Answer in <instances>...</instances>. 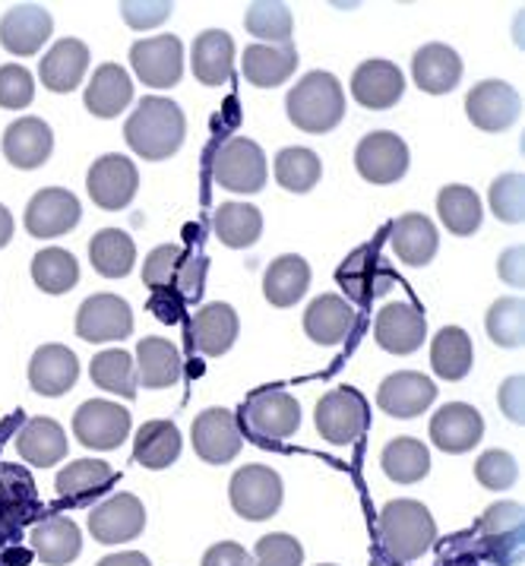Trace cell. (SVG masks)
I'll use <instances>...</instances> for the list:
<instances>
[{
  "instance_id": "9",
  "label": "cell",
  "mask_w": 525,
  "mask_h": 566,
  "mask_svg": "<svg viewBox=\"0 0 525 566\" xmlns=\"http://www.w3.org/2000/svg\"><path fill=\"white\" fill-rule=\"evenodd\" d=\"M73 433L86 450H117L130 433V411L112 399H90L73 415Z\"/></svg>"
},
{
  "instance_id": "17",
  "label": "cell",
  "mask_w": 525,
  "mask_h": 566,
  "mask_svg": "<svg viewBox=\"0 0 525 566\" xmlns=\"http://www.w3.org/2000/svg\"><path fill=\"white\" fill-rule=\"evenodd\" d=\"M54 32V20L42 3H13L0 17V45L17 57H32Z\"/></svg>"
},
{
  "instance_id": "4",
  "label": "cell",
  "mask_w": 525,
  "mask_h": 566,
  "mask_svg": "<svg viewBox=\"0 0 525 566\" xmlns=\"http://www.w3.org/2000/svg\"><path fill=\"white\" fill-rule=\"evenodd\" d=\"M234 418H238V428L248 433L253 443L270 447L279 440H288L301 428V406L285 389H253Z\"/></svg>"
},
{
  "instance_id": "45",
  "label": "cell",
  "mask_w": 525,
  "mask_h": 566,
  "mask_svg": "<svg viewBox=\"0 0 525 566\" xmlns=\"http://www.w3.org/2000/svg\"><path fill=\"white\" fill-rule=\"evenodd\" d=\"M216 238L231 250L253 248L263 234V216L251 203H222L216 209Z\"/></svg>"
},
{
  "instance_id": "51",
  "label": "cell",
  "mask_w": 525,
  "mask_h": 566,
  "mask_svg": "<svg viewBox=\"0 0 525 566\" xmlns=\"http://www.w3.org/2000/svg\"><path fill=\"white\" fill-rule=\"evenodd\" d=\"M491 212L506 222V226H519L525 219V181L523 175H501L491 184Z\"/></svg>"
},
{
  "instance_id": "31",
  "label": "cell",
  "mask_w": 525,
  "mask_h": 566,
  "mask_svg": "<svg viewBox=\"0 0 525 566\" xmlns=\"http://www.w3.org/2000/svg\"><path fill=\"white\" fill-rule=\"evenodd\" d=\"M244 80L256 90H275L282 86L297 70V48L295 45H251L244 48Z\"/></svg>"
},
{
  "instance_id": "48",
  "label": "cell",
  "mask_w": 525,
  "mask_h": 566,
  "mask_svg": "<svg viewBox=\"0 0 525 566\" xmlns=\"http://www.w3.org/2000/svg\"><path fill=\"white\" fill-rule=\"evenodd\" d=\"M244 29L256 39V45H292L295 20L288 3H251L244 13Z\"/></svg>"
},
{
  "instance_id": "34",
  "label": "cell",
  "mask_w": 525,
  "mask_h": 566,
  "mask_svg": "<svg viewBox=\"0 0 525 566\" xmlns=\"http://www.w3.org/2000/svg\"><path fill=\"white\" fill-rule=\"evenodd\" d=\"M17 453L39 469L57 465L61 459H67V433L54 418H32L17 433Z\"/></svg>"
},
{
  "instance_id": "47",
  "label": "cell",
  "mask_w": 525,
  "mask_h": 566,
  "mask_svg": "<svg viewBox=\"0 0 525 566\" xmlns=\"http://www.w3.org/2000/svg\"><path fill=\"white\" fill-rule=\"evenodd\" d=\"M323 178V161L304 146H288L275 156V181L288 193H307Z\"/></svg>"
},
{
  "instance_id": "14",
  "label": "cell",
  "mask_w": 525,
  "mask_h": 566,
  "mask_svg": "<svg viewBox=\"0 0 525 566\" xmlns=\"http://www.w3.org/2000/svg\"><path fill=\"white\" fill-rule=\"evenodd\" d=\"M130 67L143 80V86L168 90L178 86L183 73V45L178 35H153L139 39L130 48Z\"/></svg>"
},
{
  "instance_id": "2",
  "label": "cell",
  "mask_w": 525,
  "mask_h": 566,
  "mask_svg": "<svg viewBox=\"0 0 525 566\" xmlns=\"http://www.w3.org/2000/svg\"><path fill=\"white\" fill-rule=\"evenodd\" d=\"M437 522L418 500H389L377 516V542L392 564H411L431 551Z\"/></svg>"
},
{
  "instance_id": "1",
  "label": "cell",
  "mask_w": 525,
  "mask_h": 566,
  "mask_svg": "<svg viewBox=\"0 0 525 566\" xmlns=\"http://www.w3.org/2000/svg\"><path fill=\"white\" fill-rule=\"evenodd\" d=\"M187 120L178 102L149 95L137 105V112L124 124V139L143 161L171 159L183 146Z\"/></svg>"
},
{
  "instance_id": "7",
  "label": "cell",
  "mask_w": 525,
  "mask_h": 566,
  "mask_svg": "<svg viewBox=\"0 0 525 566\" xmlns=\"http://www.w3.org/2000/svg\"><path fill=\"white\" fill-rule=\"evenodd\" d=\"M317 431L326 443L333 447H348L355 443L370 424V411H367L365 396L351 386H339V389H329L317 402Z\"/></svg>"
},
{
  "instance_id": "59",
  "label": "cell",
  "mask_w": 525,
  "mask_h": 566,
  "mask_svg": "<svg viewBox=\"0 0 525 566\" xmlns=\"http://www.w3.org/2000/svg\"><path fill=\"white\" fill-rule=\"evenodd\" d=\"M525 250L523 248H510L503 250V256L497 260V272H501V279L506 285H513V289H523L525 282Z\"/></svg>"
},
{
  "instance_id": "6",
  "label": "cell",
  "mask_w": 525,
  "mask_h": 566,
  "mask_svg": "<svg viewBox=\"0 0 525 566\" xmlns=\"http://www.w3.org/2000/svg\"><path fill=\"white\" fill-rule=\"evenodd\" d=\"M475 535H479L481 554H484L487 560H494V564L501 566H513L523 557V506L513 503V500L491 503V506L481 513V520L475 522Z\"/></svg>"
},
{
  "instance_id": "33",
  "label": "cell",
  "mask_w": 525,
  "mask_h": 566,
  "mask_svg": "<svg viewBox=\"0 0 525 566\" xmlns=\"http://www.w3.org/2000/svg\"><path fill=\"white\" fill-rule=\"evenodd\" d=\"M355 329V307L343 295H321L304 314V333L317 345H339Z\"/></svg>"
},
{
  "instance_id": "11",
  "label": "cell",
  "mask_w": 525,
  "mask_h": 566,
  "mask_svg": "<svg viewBox=\"0 0 525 566\" xmlns=\"http://www.w3.org/2000/svg\"><path fill=\"white\" fill-rule=\"evenodd\" d=\"M336 279L345 289V295L358 301V304H370V301L387 295L389 289L396 285V272L374 244L351 250L343 260L339 272H336Z\"/></svg>"
},
{
  "instance_id": "13",
  "label": "cell",
  "mask_w": 525,
  "mask_h": 566,
  "mask_svg": "<svg viewBox=\"0 0 525 566\" xmlns=\"http://www.w3.org/2000/svg\"><path fill=\"white\" fill-rule=\"evenodd\" d=\"M134 333V311L124 297L92 295L76 311V336L90 345L120 342Z\"/></svg>"
},
{
  "instance_id": "49",
  "label": "cell",
  "mask_w": 525,
  "mask_h": 566,
  "mask_svg": "<svg viewBox=\"0 0 525 566\" xmlns=\"http://www.w3.org/2000/svg\"><path fill=\"white\" fill-rule=\"evenodd\" d=\"M484 329L494 345L501 348H519L525 339V304L523 297H501L491 304Z\"/></svg>"
},
{
  "instance_id": "25",
  "label": "cell",
  "mask_w": 525,
  "mask_h": 566,
  "mask_svg": "<svg viewBox=\"0 0 525 566\" xmlns=\"http://www.w3.org/2000/svg\"><path fill=\"white\" fill-rule=\"evenodd\" d=\"M76 377H80L76 355L70 352L67 345H57V342L42 345L32 355V361H29V386L39 396H48V399L70 392L73 384H76Z\"/></svg>"
},
{
  "instance_id": "46",
  "label": "cell",
  "mask_w": 525,
  "mask_h": 566,
  "mask_svg": "<svg viewBox=\"0 0 525 566\" xmlns=\"http://www.w3.org/2000/svg\"><path fill=\"white\" fill-rule=\"evenodd\" d=\"M32 282L45 295H67L80 282V263L64 248H45L32 256Z\"/></svg>"
},
{
  "instance_id": "30",
  "label": "cell",
  "mask_w": 525,
  "mask_h": 566,
  "mask_svg": "<svg viewBox=\"0 0 525 566\" xmlns=\"http://www.w3.org/2000/svg\"><path fill=\"white\" fill-rule=\"evenodd\" d=\"M193 76L203 86H225L234 70V39L225 29H206L193 42Z\"/></svg>"
},
{
  "instance_id": "44",
  "label": "cell",
  "mask_w": 525,
  "mask_h": 566,
  "mask_svg": "<svg viewBox=\"0 0 525 566\" xmlns=\"http://www.w3.org/2000/svg\"><path fill=\"white\" fill-rule=\"evenodd\" d=\"M92 384L112 396L120 399H137V361L124 352V348H108V352H98L90 364Z\"/></svg>"
},
{
  "instance_id": "15",
  "label": "cell",
  "mask_w": 525,
  "mask_h": 566,
  "mask_svg": "<svg viewBox=\"0 0 525 566\" xmlns=\"http://www.w3.org/2000/svg\"><path fill=\"white\" fill-rule=\"evenodd\" d=\"M83 206L67 187H45L25 206V231L32 238H61L80 226Z\"/></svg>"
},
{
  "instance_id": "41",
  "label": "cell",
  "mask_w": 525,
  "mask_h": 566,
  "mask_svg": "<svg viewBox=\"0 0 525 566\" xmlns=\"http://www.w3.org/2000/svg\"><path fill=\"white\" fill-rule=\"evenodd\" d=\"M472 364H475V348H472L469 333L459 326H443L431 342V367L437 377L456 384L469 377Z\"/></svg>"
},
{
  "instance_id": "3",
  "label": "cell",
  "mask_w": 525,
  "mask_h": 566,
  "mask_svg": "<svg viewBox=\"0 0 525 566\" xmlns=\"http://www.w3.org/2000/svg\"><path fill=\"white\" fill-rule=\"evenodd\" d=\"M285 108H288V120L297 130L329 134L345 117L343 83L326 70H314L297 86H292L288 98H285Z\"/></svg>"
},
{
  "instance_id": "55",
  "label": "cell",
  "mask_w": 525,
  "mask_h": 566,
  "mask_svg": "<svg viewBox=\"0 0 525 566\" xmlns=\"http://www.w3.org/2000/svg\"><path fill=\"white\" fill-rule=\"evenodd\" d=\"M175 13V3L168 0H127L120 3V17L130 29H156Z\"/></svg>"
},
{
  "instance_id": "56",
  "label": "cell",
  "mask_w": 525,
  "mask_h": 566,
  "mask_svg": "<svg viewBox=\"0 0 525 566\" xmlns=\"http://www.w3.org/2000/svg\"><path fill=\"white\" fill-rule=\"evenodd\" d=\"M525 380L523 377H510V380H503L501 386V396H497V402H501L503 415L513 421V424H523L525 421Z\"/></svg>"
},
{
  "instance_id": "35",
  "label": "cell",
  "mask_w": 525,
  "mask_h": 566,
  "mask_svg": "<svg viewBox=\"0 0 525 566\" xmlns=\"http://www.w3.org/2000/svg\"><path fill=\"white\" fill-rule=\"evenodd\" d=\"M117 481L115 469L102 459H76L64 465L57 478H54V488L64 500L73 503H86L92 497H102L112 484Z\"/></svg>"
},
{
  "instance_id": "19",
  "label": "cell",
  "mask_w": 525,
  "mask_h": 566,
  "mask_svg": "<svg viewBox=\"0 0 525 566\" xmlns=\"http://www.w3.org/2000/svg\"><path fill=\"white\" fill-rule=\"evenodd\" d=\"M374 339L389 355H411L421 348V342L428 339V319L424 311L414 307L409 301H396L387 304L377 323H374Z\"/></svg>"
},
{
  "instance_id": "53",
  "label": "cell",
  "mask_w": 525,
  "mask_h": 566,
  "mask_svg": "<svg viewBox=\"0 0 525 566\" xmlns=\"http://www.w3.org/2000/svg\"><path fill=\"white\" fill-rule=\"evenodd\" d=\"M253 560H256V566H301L304 564V547L292 535L273 532V535H263L256 542Z\"/></svg>"
},
{
  "instance_id": "39",
  "label": "cell",
  "mask_w": 525,
  "mask_h": 566,
  "mask_svg": "<svg viewBox=\"0 0 525 566\" xmlns=\"http://www.w3.org/2000/svg\"><path fill=\"white\" fill-rule=\"evenodd\" d=\"M437 216H440V222L447 226L450 234L472 238L481 228V219H484L481 197L465 184H447L437 193Z\"/></svg>"
},
{
  "instance_id": "20",
  "label": "cell",
  "mask_w": 525,
  "mask_h": 566,
  "mask_svg": "<svg viewBox=\"0 0 525 566\" xmlns=\"http://www.w3.org/2000/svg\"><path fill=\"white\" fill-rule=\"evenodd\" d=\"M146 528V506L134 494H115L90 513V532L98 544L134 542Z\"/></svg>"
},
{
  "instance_id": "61",
  "label": "cell",
  "mask_w": 525,
  "mask_h": 566,
  "mask_svg": "<svg viewBox=\"0 0 525 566\" xmlns=\"http://www.w3.org/2000/svg\"><path fill=\"white\" fill-rule=\"evenodd\" d=\"M98 566H153V564H149V557H146V554H139V551H120V554H108V557H102Z\"/></svg>"
},
{
  "instance_id": "58",
  "label": "cell",
  "mask_w": 525,
  "mask_h": 566,
  "mask_svg": "<svg viewBox=\"0 0 525 566\" xmlns=\"http://www.w3.org/2000/svg\"><path fill=\"white\" fill-rule=\"evenodd\" d=\"M203 282H206V260H183L181 279H178V295L187 297V301H197L203 295Z\"/></svg>"
},
{
  "instance_id": "18",
  "label": "cell",
  "mask_w": 525,
  "mask_h": 566,
  "mask_svg": "<svg viewBox=\"0 0 525 566\" xmlns=\"http://www.w3.org/2000/svg\"><path fill=\"white\" fill-rule=\"evenodd\" d=\"M193 450L197 455L209 462V465H225L234 455L241 453V428H238V418L231 415L229 408H206L197 415L193 428Z\"/></svg>"
},
{
  "instance_id": "60",
  "label": "cell",
  "mask_w": 525,
  "mask_h": 566,
  "mask_svg": "<svg viewBox=\"0 0 525 566\" xmlns=\"http://www.w3.org/2000/svg\"><path fill=\"white\" fill-rule=\"evenodd\" d=\"M181 301L183 297L171 289H161V292H153L149 297V311L161 319V323H178L181 319Z\"/></svg>"
},
{
  "instance_id": "57",
  "label": "cell",
  "mask_w": 525,
  "mask_h": 566,
  "mask_svg": "<svg viewBox=\"0 0 525 566\" xmlns=\"http://www.w3.org/2000/svg\"><path fill=\"white\" fill-rule=\"evenodd\" d=\"M200 566H253L251 554L241 547L238 542H219L212 544L203 554V564Z\"/></svg>"
},
{
  "instance_id": "43",
  "label": "cell",
  "mask_w": 525,
  "mask_h": 566,
  "mask_svg": "<svg viewBox=\"0 0 525 566\" xmlns=\"http://www.w3.org/2000/svg\"><path fill=\"white\" fill-rule=\"evenodd\" d=\"M380 465L396 484H418L431 472V450L414 437H396L384 447Z\"/></svg>"
},
{
  "instance_id": "52",
  "label": "cell",
  "mask_w": 525,
  "mask_h": 566,
  "mask_svg": "<svg viewBox=\"0 0 525 566\" xmlns=\"http://www.w3.org/2000/svg\"><path fill=\"white\" fill-rule=\"evenodd\" d=\"M475 478H479V484H484L487 491H506V488L516 484L519 465H516V459L506 453V450H487L475 462Z\"/></svg>"
},
{
  "instance_id": "21",
  "label": "cell",
  "mask_w": 525,
  "mask_h": 566,
  "mask_svg": "<svg viewBox=\"0 0 525 566\" xmlns=\"http://www.w3.org/2000/svg\"><path fill=\"white\" fill-rule=\"evenodd\" d=\"M406 92V76L392 61L384 57H370L351 73V95L358 105H365L370 112H387L392 108Z\"/></svg>"
},
{
  "instance_id": "50",
  "label": "cell",
  "mask_w": 525,
  "mask_h": 566,
  "mask_svg": "<svg viewBox=\"0 0 525 566\" xmlns=\"http://www.w3.org/2000/svg\"><path fill=\"white\" fill-rule=\"evenodd\" d=\"M183 250L178 244H161L156 248L146 260H143V282L146 289L153 292H161V289H178V279H181L183 270Z\"/></svg>"
},
{
  "instance_id": "32",
  "label": "cell",
  "mask_w": 525,
  "mask_h": 566,
  "mask_svg": "<svg viewBox=\"0 0 525 566\" xmlns=\"http://www.w3.org/2000/svg\"><path fill=\"white\" fill-rule=\"evenodd\" d=\"M83 102H86V108L95 117H117V114L134 102L130 73L120 67V64H102V67L92 73Z\"/></svg>"
},
{
  "instance_id": "29",
  "label": "cell",
  "mask_w": 525,
  "mask_h": 566,
  "mask_svg": "<svg viewBox=\"0 0 525 566\" xmlns=\"http://www.w3.org/2000/svg\"><path fill=\"white\" fill-rule=\"evenodd\" d=\"M392 250L406 266H428L437 256L440 238H437L434 222L421 212H406L392 222Z\"/></svg>"
},
{
  "instance_id": "54",
  "label": "cell",
  "mask_w": 525,
  "mask_h": 566,
  "mask_svg": "<svg viewBox=\"0 0 525 566\" xmlns=\"http://www.w3.org/2000/svg\"><path fill=\"white\" fill-rule=\"evenodd\" d=\"M35 98V80L32 73L20 64H3L0 67V108L20 112L29 108Z\"/></svg>"
},
{
  "instance_id": "12",
  "label": "cell",
  "mask_w": 525,
  "mask_h": 566,
  "mask_svg": "<svg viewBox=\"0 0 525 566\" xmlns=\"http://www.w3.org/2000/svg\"><path fill=\"white\" fill-rule=\"evenodd\" d=\"M355 168L367 184H396L409 171V146L392 130L367 134L355 149Z\"/></svg>"
},
{
  "instance_id": "28",
  "label": "cell",
  "mask_w": 525,
  "mask_h": 566,
  "mask_svg": "<svg viewBox=\"0 0 525 566\" xmlns=\"http://www.w3.org/2000/svg\"><path fill=\"white\" fill-rule=\"evenodd\" d=\"M90 70V48L80 39H61L39 64L42 86L51 92H73Z\"/></svg>"
},
{
  "instance_id": "38",
  "label": "cell",
  "mask_w": 525,
  "mask_h": 566,
  "mask_svg": "<svg viewBox=\"0 0 525 566\" xmlns=\"http://www.w3.org/2000/svg\"><path fill=\"white\" fill-rule=\"evenodd\" d=\"M32 547H35L42 564L67 566L80 557L83 535H80L76 522L67 520V516H51V520L39 522L32 528Z\"/></svg>"
},
{
  "instance_id": "26",
  "label": "cell",
  "mask_w": 525,
  "mask_h": 566,
  "mask_svg": "<svg viewBox=\"0 0 525 566\" xmlns=\"http://www.w3.org/2000/svg\"><path fill=\"white\" fill-rule=\"evenodd\" d=\"M411 76L414 86L428 95H447L459 86L462 80V61L450 45L431 42V45L418 48L411 57Z\"/></svg>"
},
{
  "instance_id": "23",
  "label": "cell",
  "mask_w": 525,
  "mask_h": 566,
  "mask_svg": "<svg viewBox=\"0 0 525 566\" xmlns=\"http://www.w3.org/2000/svg\"><path fill=\"white\" fill-rule=\"evenodd\" d=\"M437 399V386L431 377L418 374V370H399L389 374L387 380L377 389V406L384 408L392 418H414L421 411H428Z\"/></svg>"
},
{
  "instance_id": "40",
  "label": "cell",
  "mask_w": 525,
  "mask_h": 566,
  "mask_svg": "<svg viewBox=\"0 0 525 566\" xmlns=\"http://www.w3.org/2000/svg\"><path fill=\"white\" fill-rule=\"evenodd\" d=\"M92 270L105 279H124L137 266V244L120 228H102L90 241Z\"/></svg>"
},
{
  "instance_id": "24",
  "label": "cell",
  "mask_w": 525,
  "mask_h": 566,
  "mask_svg": "<svg viewBox=\"0 0 525 566\" xmlns=\"http://www.w3.org/2000/svg\"><path fill=\"white\" fill-rule=\"evenodd\" d=\"M54 134L42 117H20L3 130V156L13 168H42L51 159Z\"/></svg>"
},
{
  "instance_id": "63",
  "label": "cell",
  "mask_w": 525,
  "mask_h": 566,
  "mask_svg": "<svg viewBox=\"0 0 525 566\" xmlns=\"http://www.w3.org/2000/svg\"><path fill=\"white\" fill-rule=\"evenodd\" d=\"M321 566H336V564H321Z\"/></svg>"
},
{
  "instance_id": "36",
  "label": "cell",
  "mask_w": 525,
  "mask_h": 566,
  "mask_svg": "<svg viewBox=\"0 0 525 566\" xmlns=\"http://www.w3.org/2000/svg\"><path fill=\"white\" fill-rule=\"evenodd\" d=\"M311 289V266L297 253H282L263 275V295L273 307H292Z\"/></svg>"
},
{
  "instance_id": "8",
  "label": "cell",
  "mask_w": 525,
  "mask_h": 566,
  "mask_svg": "<svg viewBox=\"0 0 525 566\" xmlns=\"http://www.w3.org/2000/svg\"><path fill=\"white\" fill-rule=\"evenodd\" d=\"M229 497L241 520H273L282 506V478L270 465H244L231 475Z\"/></svg>"
},
{
  "instance_id": "37",
  "label": "cell",
  "mask_w": 525,
  "mask_h": 566,
  "mask_svg": "<svg viewBox=\"0 0 525 566\" xmlns=\"http://www.w3.org/2000/svg\"><path fill=\"white\" fill-rule=\"evenodd\" d=\"M181 352L168 339L149 336L137 345V380L143 389H168L181 380Z\"/></svg>"
},
{
  "instance_id": "22",
  "label": "cell",
  "mask_w": 525,
  "mask_h": 566,
  "mask_svg": "<svg viewBox=\"0 0 525 566\" xmlns=\"http://www.w3.org/2000/svg\"><path fill=\"white\" fill-rule=\"evenodd\" d=\"M481 437H484V418L475 406L450 402L431 418V440L443 453H469L472 447H479Z\"/></svg>"
},
{
  "instance_id": "10",
  "label": "cell",
  "mask_w": 525,
  "mask_h": 566,
  "mask_svg": "<svg viewBox=\"0 0 525 566\" xmlns=\"http://www.w3.org/2000/svg\"><path fill=\"white\" fill-rule=\"evenodd\" d=\"M86 190H90L92 203L105 212H117L134 203L139 190V171L127 156L108 153L98 161H92L90 175H86Z\"/></svg>"
},
{
  "instance_id": "16",
  "label": "cell",
  "mask_w": 525,
  "mask_h": 566,
  "mask_svg": "<svg viewBox=\"0 0 525 566\" xmlns=\"http://www.w3.org/2000/svg\"><path fill=\"white\" fill-rule=\"evenodd\" d=\"M465 114L484 134L510 130L519 117V92L503 80H484L465 95Z\"/></svg>"
},
{
  "instance_id": "5",
  "label": "cell",
  "mask_w": 525,
  "mask_h": 566,
  "mask_svg": "<svg viewBox=\"0 0 525 566\" xmlns=\"http://www.w3.org/2000/svg\"><path fill=\"white\" fill-rule=\"evenodd\" d=\"M266 156L248 136H231L212 159V181L231 193H260L266 187Z\"/></svg>"
},
{
  "instance_id": "62",
  "label": "cell",
  "mask_w": 525,
  "mask_h": 566,
  "mask_svg": "<svg viewBox=\"0 0 525 566\" xmlns=\"http://www.w3.org/2000/svg\"><path fill=\"white\" fill-rule=\"evenodd\" d=\"M13 241V216H10V209L0 203V250L7 248Z\"/></svg>"
},
{
  "instance_id": "42",
  "label": "cell",
  "mask_w": 525,
  "mask_h": 566,
  "mask_svg": "<svg viewBox=\"0 0 525 566\" xmlns=\"http://www.w3.org/2000/svg\"><path fill=\"white\" fill-rule=\"evenodd\" d=\"M181 455V431L175 421H146L134 440V459L143 469L161 472Z\"/></svg>"
},
{
  "instance_id": "27",
  "label": "cell",
  "mask_w": 525,
  "mask_h": 566,
  "mask_svg": "<svg viewBox=\"0 0 525 566\" xmlns=\"http://www.w3.org/2000/svg\"><path fill=\"white\" fill-rule=\"evenodd\" d=\"M238 329H241V323H238L234 307L216 301V304H206V307H200L193 314V323H190V345L200 355H206V358H219V355H225L231 345H234Z\"/></svg>"
}]
</instances>
